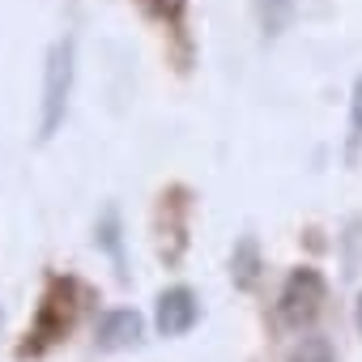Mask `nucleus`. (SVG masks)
<instances>
[{
	"instance_id": "obj_7",
	"label": "nucleus",
	"mask_w": 362,
	"mask_h": 362,
	"mask_svg": "<svg viewBox=\"0 0 362 362\" xmlns=\"http://www.w3.org/2000/svg\"><path fill=\"white\" fill-rule=\"evenodd\" d=\"M94 243L115 260L119 273H128V269H124L128 260H124V235H119V214H115V209H107V214L98 218V226H94Z\"/></svg>"
},
{
	"instance_id": "obj_6",
	"label": "nucleus",
	"mask_w": 362,
	"mask_h": 362,
	"mask_svg": "<svg viewBox=\"0 0 362 362\" xmlns=\"http://www.w3.org/2000/svg\"><path fill=\"white\" fill-rule=\"evenodd\" d=\"M260 273H264V264H260V243H256L252 235H243V239L235 243V252H230V281H235L239 290H256Z\"/></svg>"
},
{
	"instance_id": "obj_4",
	"label": "nucleus",
	"mask_w": 362,
	"mask_h": 362,
	"mask_svg": "<svg viewBox=\"0 0 362 362\" xmlns=\"http://www.w3.org/2000/svg\"><path fill=\"white\" fill-rule=\"evenodd\" d=\"M201 320V303L188 286H170L158 294V311H153V324L162 337H184L192 332V324Z\"/></svg>"
},
{
	"instance_id": "obj_11",
	"label": "nucleus",
	"mask_w": 362,
	"mask_h": 362,
	"mask_svg": "<svg viewBox=\"0 0 362 362\" xmlns=\"http://www.w3.org/2000/svg\"><path fill=\"white\" fill-rule=\"evenodd\" d=\"M349 128H354V141H362V77L354 81V94H349Z\"/></svg>"
},
{
	"instance_id": "obj_9",
	"label": "nucleus",
	"mask_w": 362,
	"mask_h": 362,
	"mask_svg": "<svg viewBox=\"0 0 362 362\" xmlns=\"http://www.w3.org/2000/svg\"><path fill=\"white\" fill-rule=\"evenodd\" d=\"M290 362H337V354H332V341L328 337H303L290 349Z\"/></svg>"
},
{
	"instance_id": "obj_1",
	"label": "nucleus",
	"mask_w": 362,
	"mask_h": 362,
	"mask_svg": "<svg viewBox=\"0 0 362 362\" xmlns=\"http://www.w3.org/2000/svg\"><path fill=\"white\" fill-rule=\"evenodd\" d=\"M77 81V39L60 35L43 60V98H39V141H52L64 128L69 98Z\"/></svg>"
},
{
	"instance_id": "obj_3",
	"label": "nucleus",
	"mask_w": 362,
	"mask_h": 362,
	"mask_svg": "<svg viewBox=\"0 0 362 362\" xmlns=\"http://www.w3.org/2000/svg\"><path fill=\"white\" fill-rule=\"evenodd\" d=\"M324 298H328V281L320 269L303 264L286 277L281 294H277V315L286 328H307L320 311H324Z\"/></svg>"
},
{
	"instance_id": "obj_10",
	"label": "nucleus",
	"mask_w": 362,
	"mask_h": 362,
	"mask_svg": "<svg viewBox=\"0 0 362 362\" xmlns=\"http://www.w3.org/2000/svg\"><path fill=\"white\" fill-rule=\"evenodd\" d=\"M136 5H141L149 18L170 22V26H179V22H184V13H188V0H136Z\"/></svg>"
},
{
	"instance_id": "obj_2",
	"label": "nucleus",
	"mask_w": 362,
	"mask_h": 362,
	"mask_svg": "<svg viewBox=\"0 0 362 362\" xmlns=\"http://www.w3.org/2000/svg\"><path fill=\"white\" fill-rule=\"evenodd\" d=\"M73 294H77V286H73L69 277H56V281L47 286V294H43V303H39V315H35V324H30V332H26L30 341L18 349L22 358H39L43 349H52V345L69 332L73 311H77Z\"/></svg>"
},
{
	"instance_id": "obj_5",
	"label": "nucleus",
	"mask_w": 362,
	"mask_h": 362,
	"mask_svg": "<svg viewBox=\"0 0 362 362\" xmlns=\"http://www.w3.org/2000/svg\"><path fill=\"white\" fill-rule=\"evenodd\" d=\"M145 332V320L132 311V307H115V311H103L98 324H94V341L98 349L115 354V349H132Z\"/></svg>"
},
{
	"instance_id": "obj_12",
	"label": "nucleus",
	"mask_w": 362,
	"mask_h": 362,
	"mask_svg": "<svg viewBox=\"0 0 362 362\" xmlns=\"http://www.w3.org/2000/svg\"><path fill=\"white\" fill-rule=\"evenodd\" d=\"M354 324H358V332H362V294H358V303H354Z\"/></svg>"
},
{
	"instance_id": "obj_8",
	"label": "nucleus",
	"mask_w": 362,
	"mask_h": 362,
	"mask_svg": "<svg viewBox=\"0 0 362 362\" xmlns=\"http://www.w3.org/2000/svg\"><path fill=\"white\" fill-rule=\"evenodd\" d=\"M256 5H260V26H264V35L277 39V35L290 26V18H294V9H298V0H256Z\"/></svg>"
}]
</instances>
